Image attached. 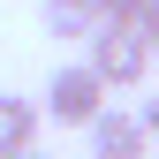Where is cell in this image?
Returning <instances> with one entry per match:
<instances>
[{
	"label": "cell",
	"instance_id": "obj_2",
	"mask_svg": "<svg viewBox=\"0 0 159 159\" xmlns=\"http://www.w3.org/2000/svg\"><path fill=\"white\" fill-rule=\"evenodd\" d=\"M98 114H106V84H98L84 61L53 68V84H46V121H61V129H91Z\"/></svg>",
	"mask_w": 159,
	"mask_h": 159
},
{
	"label": "cell",
	"instance_id": "obj_1",
	"mask_svg": "<svg viewBox=\"0 0 159 159\" xmlns=\"http://www.w3.org/2000/svg\"><path fill=\"white\" fill-rule=\"evenodd\" d=\"M84 68H91L106 91H136V84L152 76V46H144L129 23H98V38L84 46Z\"/></svg>",
	"mask_w": 159,
	"mask_h": 159
},
{
	"label": "cell",
	"instance_id": "obj_4",
	"mask_svg": "<svg viewBox=\"0 0 159 159\" xmlns=\"http://www.w3.org/2000/svg\"><path fill=\"white\" fill-rule=\"evenodd\" d=\"M23 152H38V98L0 91V159H23Z\"/></svg>",
	"mask_w": 159,
	"mask_h": 159
},
{
	"label": "cell",
	"instance_id": "obj_9",
	"mask_svg": "<svg viewBox=\"0 0 159 159\" xmlns=\"http://www.w3.org/2000/svg\"><path fill=\"white\" fill-rule=\"evenodd\" d=\"M23 159H46V152H23Z\"/></svg>",
	"mask_w": 159,
	"mask_h": 159
},
{
	"label": "cell",
	"instance_id": "obj_5",
	"mask_svg": "<svg viewBox=\"0 0 159 159\" xmlns=\"http://www.w3.org/2000/svg\"><path fill=\"white\" fill-rule=\"evenodd\" d=\"M46 38L91 46V38H98V0H46Z\"/></svg>",
	"mask_w": 159,
	"mask_h": 159
},
{
	"label": "cell",
	"instance_id": "obj_6",
	"mask_svg": "<svg viewBox=\"0 0 159 159\" xmlns=\"http://www.w3.org/2000/svg\"><path fill=\"white\" fill-rule=\"evenodd\" d=\"M144 0H98V23H136Z\"/></svg>",
	"mask_w": 159,
	"mask_h": 159
},
{
	"label": "cell",
	"instance_id": "obj_3",
	"mask_svg": "<svg viewBox=\"0 0 159 159\" xmlns=\"http://www.w3.org/2000/svg\"><path fill=\"white\" fill-rule=\"evenodd\" d=\"M84 136H91V159H144V152H152L144 121H136V114H121V106H106Z\"/></svg>",
	"mask_w": 159,
	"mask_h": 159
},
{
	"label": "cell",
	"instance_id": "obj_7",
	"mask_svg": "<svg viewBox=\"0 0 159 159\" xmlns=\"http://www.w3.org/2000/svg\"><path fill=\"white\" fill-rule=\"evenodd\" d=\"M129 30H136V38H144V46H152V53H159V0H144V15H136V23H129Z\"/></svg>",
	"mask_w": 159,
	"mask_h": 159
},
{
	"label": "cell",
	"instance_id": "obj_8",
	"mask_svg": "<svg viewBox=\"0 0 159 159\" xmlns=\"http://www.w3.org/2000/svg\"><path fill=\"white\" fill-rule=\"evenodd\" d=\"M136 121H144V136H159V98H144V106H136Z\"/></svg>",
	"mask_w": 159,
	"mask_h": 159
}]
</instances>
